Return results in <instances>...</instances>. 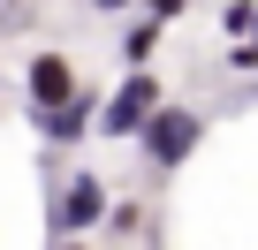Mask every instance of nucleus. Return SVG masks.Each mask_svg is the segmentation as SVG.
Segmentation results:
<instances>
[{"mask_svg": "<svg viewBox=\"0 0 258 250\" xmlns=\"http://www.w3.org/2000/svg\"><path fill=\"white\" fill-rule=\"evenodd\" d=\"M167 106V91H160V76L152 68H129L106 99H99V121H91V137H106V144H137L145 137V121Z\"/></svg>", "mask_w": 258, "mask_h": 250, "instance_id": "1", "label": "nucleus"}, {"mask_svg": "<svg viewBox=\"0 0 258 250\" xmlns=\"http://www.w3.org/2000/svg\"><path fill=\"white\" fill-rule=\"evenodd\" d=\"M106 205H114V197H106V182H99L91 167H69V175H61V190L46 197V227H53V242H84V235L106 220Z\"/></svg>", "mask_w": 258, "mask_h": 250, "instance_id": "2", "label": "nucleus"}, {"mask_svg": "<svg viewBox=\"0 0 258 250\" xmlns=\"http://www.w3.org/2000/svg\"><path fill=\"white\" fill-rule=\"evenodd\" d=\"M205 144V114L198 106H160L152 121H145V137H137V152H145V167L152 175H175V167H190V152Z\"/></svg>", "mask_w": 258, "mask_h": 250, "instance_id": "3", "label": "nucleus"}, {"mask_svg": "<svg viewBox=\"0 0 258 250\" xmlns=\"http://www.w3.org/2000/svg\"><path fill=\"white\" fill-rule=\"evenodd\" d=\"M23 91H31V114H53V106H69L84 84H76V61L69 53H31V68H23Z\"/></svg>", "mask_w": 258, "mask_h": 250, "instance_id": "4", "label": "nucleus"}, {"mask_svg": "<svg viewBox=\"0 0 258 250\" xmlns=\"http://www.w3.org/2000/svg\"><path fill=\"white\" fill-rule=\"evenodd\" d=\"M31 121H38V137H46L53 152H69V144H84V137H91V121H99V99H91V91H76L69 106H53V114H31Z\"/></svg>", "mask_w": 258, "mask_h": 250, "instance_id": "5", "label": "nucleus"}, {"mask_svg": "<svg viewBox=\"0 0 258 250\" xmlns=\"http://www.w3.org/2000/svg\"><path fill=\"white\" fill-rule=\"evenodd\" d=\"M152 53H160V23H137L121 38V68H152Z\"/></svg>", "mask_w": 258, "mask_h": 250, "instance_id": "6", "label": "nucleus"}, {"mask_svg": "<svg viewBox=\"0 0 258 250\" xmlns=\"http://www.w3.org/2000/svg\"><path fill=\"white\" fill-rule=\"evenodd\" d=\"M220 31H228V46L250 38V31H258V0H228V8H220Z\"/></svg>", "mask_w": 258, "mask_h": 250, "instance_id": "7", "label": "nucleus"}, {"mask_svg": "<svg viewBox=\"0 0 258 250\" xmlns=\"http://www.w3.org/2000/svg\"><path fill=\"white\" fill-rule=\"evenodd\" d=\"M220 61H228V76H258V38H235Z\"/></svg>", "mask_w": 258, "mask_h": 250, "instance_id": "8", "label": "nucleus"}, {"mask_svg": "<svg viewBox=\"0 0 258 250\" xmlns=\"http://www.w3.org/2000/svg\"><path fill=\"white\" fill-rule=\"evenodd\" d=\"M190 8H198V0H145V23H160V31H167V23H182Z\"/></svg>", "mask_w": 258, "mask_h": 250, "instance_id": "9", "label": "nucleus"}, {"mask_svg": "<svg viewBox=\"0 0 258 250\" xmlns=\"http://www.w3.org/2000/svg\"><path fill=\"white\" fill-rule=\"evenodd\" d=\"M84 8H91V16H129L137 0H84Z\"/></svg>", "mask_w": 258, "mask_h": 250, "instance_id": "10", "label": "nucleus"}, {"mask_svg": "<svg viewBox=\"0 0 258 250\" xmlns=\"http://www.w3.org/2000/svg\"><path fill=\"white\" fill-rule=\"evenodd\" d=\"M53 250H91V242H53Z\"/></svg>", "mask_w": 258, "mask_h": 250, "instance_id": "11", "label": "nucleus"}, {"mask_svg": "<svg viewBox=\"0 0 258 250\" xmlns=\"http://www.w3.org/2000/svg\"><path fill=\"white\" fill-rule=\"evenodd\" d=\"M250 38H258V31H250Z\"/></svg>", "mask_w": 258, "mask_h": 250, "instance_id": "12", "label": "nucleus"}]
</instances>
